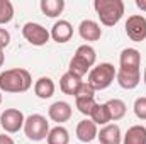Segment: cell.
Listing matches in <instances>:
<instances>
[{"instance_id":"6da1fadb","label":"cell","mask_w":146,"mask_h":144,"mask_svg":"<svg viewBox=\"0 0 146 144\" xmlns=\"http://www.w3.org/2000/svg\"><path fill=\"white\" fill-rule=\"evenodd\" d=\"M119 71L115 75L119 85L124 88V90H133L139 85V80H141V54L138 49L134 48H126L122 49L121 53V58H119Z\"/></svg>"},{"instance_id":"7a4b0ae2","label":"cell","mask_w":146,"mask_h":144,"mask_svg":"<svg viewBox=\"0 0 146 144\" xmlns=\"http://www.w3.org/2000/svg\"><path fill=\"white\" fill-rule=\"evenodd\" d=\"M33 87L31 73L24 68H14L0 73V90L7 93H22Z\"/></svg>"},{"instance_id":"3957f363","label":"cell","mask_w":146,"mask_h":144,"mask_svg":"<svg viewBox=\"0 0 146 144\" xmlns=\"http://www.w3.org/2000/svg\"><path fill=\"white\" fill-rule=\"evenodd\" d=\"M94 9L100 19V22L107 27L115 26L124 15V2L122 0H95Z\"/></svg>"},{"instance_id":"277c9868","label":"cell","mask_w":146,"mask_h":144,"mask_svg":"<svg viewBox=\"0 0 146 144\" xmlns=\"http://www.w3.org/2000/svg\"><path fill=\"white\" fill-rule=\"evenodd\" d=\"M95 59H97L95 49L92 46H88V44H82L75 51V56L70 61V70L68 71L73 73L78 78H82L83 75H87V71H90V68L95 65Z\"/></svg>"},{"instance_id":"5b68a950","label":"cell","mask_w":146,"mask_h":144,"mask_svg":"<svg viewBox=\"0 0 146 144\" xmlns=\"http://www.w3.org/2000/svg\"><path fill=\"white\" fill-rule=\"evenodd\" d=\"M115 68H114V65H110V63H100V65H97L95 68H92L90 73H88V85L97 92V90H106L107 87H110V83L114 81V78H115Z\"/></svg>"},{"instance_id":"8992f818","label":"cell","mask_w":146,"mask_h":144,"mask_svg":"<svg viewBox=\"0 0 146 144\" xmlns=\"http://www.w3.org/2000/svg\"><path fill=\"white\" fill-rule=\"evenodd\" d=\"M24 134L27 136V139L31 141H42L48 137L49 134V122L46 120V117H42L41 114H33L29 117H26L24 122Z\"/></svg>"},{"instance_id":"52a82bcc","label":"cell","mask_w":146,"mask_h":144,"mask_svg":"<svg viewBox=\"0 0 146 144\" xmlns=\"http://www.w3.org/2000/svg\"><path fill=\"white\" fill-rule=\"evenodd\" d=\"M24 122H26V117L19 108H5L0 114V126L9 134L19 132L24 127Z\"/></svg>"},{"instance_id":"ba28073f","label":"cell","mask_w":146,"mask_h":144,"mask_svg":"<svg viewBox=\"0 0 146 144\" xmlns=\"http://www.w3.org/2000/svg\"><path fill=\"white\" fill-rule=\"evenodd\" d=\"M22 36L33 46H44L49 41L51 34L46 27H42L37 22H26L24 27H22Z\"/></svg>"},{"instance_id":"9c48e42d","label":"cell","mask_w":146,"mask_h":144,"mask_svg":"<svg viewBox=\"0 0 146 144\" xmlns=\"http://www.w3.org/2000/svg\"><path fill=\"white\" fill-rule=\"evenodd\" d=\"M126 34L131 41L141 42L146 39V17L143 15H131L126 22Z\"/></svg>"},{"instance_id":"30bf717a","label":"cell","mask_w":146,"mask_h":144,"mask_svg":"<svg viewBox=\"0 0 146 144\" xmlns=\"http://www.w3.org/2000/svg\"><path fill=\"white\" fill-rule=\"evenodd\" d=\"M48 115L53 122H58V124H63L66 120L72 119V105L68 102H63V100H58L54 102L51 107L48 108Z\"/></svg>"},{"instance_id":"8fae6325","label":"cell","mask_w":146,"mask_h":144,"mask_svg":"<svg viewBox=\"0 0 146 144\" xmlns=\"http://www.w3.org/2000/svg\"><path fill=\"white\" fill-rule=\"evenodd\" d=\"M78 34L82 36L83 41H99L102 37V29L95 20L85 19L78 26Z\"/></svg>"},{"instance_id":"7c38bea8","label":"cell","mask_w":146,"mask_h":144,"mask_svg":"<svg viewBox=\"0 0 146 144\" xmlns=\"http://www.w3.org/2000/svg\"><path fill=\"white\" fill-rule=\"evenodd\" d=\"M100 144H121L122 143V134H121V127L117 124H107L100 129V132L97 134Z\"/></svg>"},{"instance_id":"4fadbf2b","label":"cell","mask_w":146,"mask_h":144,"mask_svg":"<svg viewBox=\"0 0 146 144\" xmlns=\"http://www.w3.org/2000/svg\"><path fill=\"white\" fill-rule=\"evenodd\" d=\"M51 37L56 41V42H60V44H63V42H68L73 36V26L68 22V20H58V22H54V26L51 27Z\"/></svg>"},{"instance_id":"5bb4252c","label":"cell","mask_w":146,"mask_h":144,"mask_svg":"<svg viewBox=\"0 0 146 144\" xmlns=\"http://www.w3.org/2000/svg\"><path fill=\"white\" fill-rule=\"evenodd\" d=\"M97 134H99L97 126L90 119H85V120L78 122V126H76V137H78V141H82V143H92L97 137Z\"/></svg>"},{"instance_id":"9a60e30c","label":"cell","mask_w":146,"mask_h":144,"mask_svg":"<svg viewBox=\"0 0 146 144\" xmlns=\"http://www.w3.org/2000/svg\"><path fill=\"white\" fill-rule=\"evenodd\" d=\"M54 90H56L54 81L51 78H48V76H41L36 83H34V93H36L39 98H42V100L51 98L54 95Z\"/></svg>"},{"instance_id":"2e32d148","label":"cell","mask_w":146,"mask_h":144,"mask_svg":"<svg viewBox=\"0 0 146 144\" xmlns=\"http://www.w3.org/2000/svg\"><path fill=\"white\" fill-rule=\"evenodd\" d=\"M82 83H83L82 78H78V76H75L73 73L66 71L63 76H61V80H60V88H61L63 93L75 97V93H76V90L80 88Z\"/></svg>"},{"instance_id":"e0dca14e","label":"cell","mask_w":146,"mask_h":144,"mask_svg":"<svg viewBox=\"0 0 146 144\" xmlns=\"http://www.w3.org/2000/svg\"><path fill=\"white\" fill-rule=\"evenodd\" d=\"M124 144H146V127L145 126H131L124 134Z\"/></svg>"},{"instance_id":"ac0fdd59","label":"cell","mask_w":146,"mask_h":144,"mask_svg":"<svg viewBox=\"0 0 146 144\" xmlns=\"http://www.w3.org/2000/svg\"><path fill=\"white\" fill-rule=\"evenodd\" d=\"M39 7H41V10H42L44 15H48V17L53 19V17H58L63 12L65 0H41Z\"/></svg>"},{"instance_id":"d6986e66","label":"cell","mask_w":146,"mask_h":144,"mask_svg":"<svg viewBox=\"0 0 146 144\" xmlns=\"http://www.w3.org/2000/svg\"><path fill=\"white\" fill-rule=\"evenodd\" d=\"M90 120L95 126H107L110 122V114L107 105L106 104H95V107L92 108V114H90Z\"/></svg>"},{"instance_id":"ffe728a7","label":"cell","mask_w":146,"mask_h":144,"mask_svg":"<svg viewBox=\"0 0 146 144\" xmlns=\"http://www.w3.org/2000/svg\"><path fill=\"white\" fill-rule=\"evenodd\" d=\"M46 141H48V144H70V132L63 126H56V127L49 129Z\"/></svg>"},{"instance_id":"44dd1931","label":"cell","mask_w":146,"mask_h":144,"mask_svg":"<svg viewBox=\"0 0 146 144\" xmlns=\"http://www.w3.org/2000/svg\"><path fill=\"white\" fill-rule=\"evenodd\" d=\"M106 105L109 108V114H110V120H121L124 115H126V104L121 100V98H110L109 102H106Z\"/></svg>"},{"instance_id":"7402d4cb","label":"cell","mask_w":146,"mask_h":144,"mask_svg":"<svg viewBox=\"0 0 146 144\" xmlns=\"http://www.w3.org/2000/svg\"><path fill=\"white\" fill-rule=\"evenodd\" d=\"M14 17V5L10 0H0V24L10 22Z\"/></svg>"},{"instance_id":"603a6c76","label":"cell","mask_w":146,"mask_h":144,"mask_svg":"<svg viewBox=\"0 0 146 144\" xmlns=\"http://www.w3.org/2000/svg\"><path fill=\"white\" fill-rule=\"evenodd\" d=\"M75 102H76L78 112L83 114V115H90L92 114V108L95 107V104H97L94 97H88V98H75Z\"/></svg>"},{"instance_id":"cb8c5ba5","label":"cell","mask_w":146,"mask_h":144,"mask_svg":"<svg viewBox=\"0 0 146 144\" xmlns=\"http://www.w3.org/2000/svg\"><path fill=\"white\" fill-rule=\"evenodd\" d=\"M134 114L138 119L146 120V97H139L134 102Z\"/></svg>"},{"instance_id":"d4e9b609","label":"cell","mask_w":146,"mask_h":144,"mask_svg":"<svg viewBox=\"0 0 146 144\" xmlns=\"http://www.w3.org/2000/svg\"><path fill=\"white\" fill-rule=\"evenodd\" d=\"M95 95V90L88 85V83H82L80 85V88L76 90V93H75V98H88V97H94Z\"/></svg>"},{"instance_id":"484cf974","label":"cell","mask_w":146,"mask_h":144,"mask_svg":"<svg viewBox=\"0 0 146 144\" xmlns=\"http://www.w3.org/2000/svg\"><path fill=\"white\" fill-rule=\"evenodd\" d=\"M10 44V32L3 27H0V49L7 48Z\"/></svg>"},{"instance_id":"4316f807","label":"cell","mask_w":146,"mask_h":144,"mask_svg":"<svg viewBox=\"0 0 146 144\" xmlns=\"http://www.w3.org/2000/svg\"><path fill=\"white\" fill-rule=\"evenodd\" d=\"M0 144H15L14 139L10 136H5V134H0Z\"/></svg>"},{"instance_id":"83f0119b","label":"cell","mask_w":146,"mask_h":144,"mask_svg":"<svg viewBox=\"0 0 146 144\" xmlns=\"http://www.w3.org/2000/svg\"><path fill=\"white\" fill-rule=\"evenodd\" d=\"M136 7L141 9L143 12H146V0H136Z\"/></svg>"},{"instance_id":"f1b7e54d","label":"cell","mask_w":146,"mask_h":144,"mask_svg":"<svg viewBox=\"0 0 146 144\" xmlns=\"http://www.w3.org/2000/svg\"><path fill=\"white\" fill-rule=\"evenodd\" d=\"M3 61H5V54H3V49H0V68H2Z\"/></svg>"},{"instance_id":"f546056e","label":"cell","mask_w":146,"mask_h":144,"mask_svg":"<svg viewBox=\"0 0 146 144\" xmlns=\"http://www.w3.org/2000/svg\"><path fill=\"white\" fill-rule=\"evenodd\" d=\"M143 80H145V85H146V70H145V75H143Z\"/></svg>"},{"instance_id":"4dcf8cb0","label":"cell","mask_w":146,"mask_h":144,"mask_svg":"<svg viewBox=\"0 0 146 144\" xmlns=\"http://www.w3.org/2000/svg\"><path fill=\"white\" fill-rule=\"evenodd\" d=\"M0 104H2V93H0Z\"/></svg>"}]
</instances>
